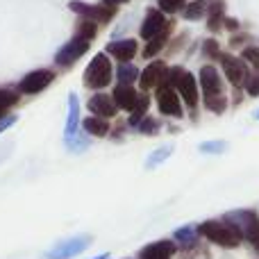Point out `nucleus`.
<instances>
[{"label": "nucleus", "mask_w": 259, "mask_h": 259, "mask_svg": "<svg viewBox=\"0 0 259 259\" xmlns=\"http://www.w3.org/2000/svg\"><path fill=\"white\" fill-rule=\"evenodd\" d=\"M200 87L202 94H205V105L209 112H225L228 107V98L223 94V80H221V73L214 66H202L200 71Z\"/></svg>", "instance_id": "obj_1"}, {"label": "nucleus", "mask_w": 259, "mask_h": 259, "mask_svg": "<svg viewBox=\"0 0 259 259\" xmlns=\"http://www.w3.org/2000/svg\"><path fill=\"white\" fill-rule=\"evenodd\" d=\"M198 234L207 239V241L216 243V246H225V248H237L241 243V234L228 225L225 221H207L198 228Z\"/></svg>", "instance_id": "obj_2"}, {"label": "nucleus", "mask_w": 259, "mask_h": 259, "mask_svg": "<svg viewBox=\"0 0 259 259\" xmlns=\"http://www.w3.org/2000/svg\"><path fill=\"white\" fill-rule=\"evenodd\" d=\"M225 223L232 225L241 239H248L259 252V216L255 211H232L225 216Z\"/></svg>", "instance_id": "obj_3"}, {"label": "nucleus", "mask_w": 259, "mask_h": 259, "mask_svg": "<svg viewBox=\"0 0 259 259\" xmlns=\"http://www.w3.org/2000/svg\"><path fill=\"white\" fill-rule=\"evenodd\" d=\"M112 62H109L107 55H96L94 59L89 62V66H87L84 71V84L89 87V89H105V87H109V82H112Z\"/></svg>", "instance_id": "obj_4"}, {"label": "nucleus", "mask_w": 259, "mask_h": 259, "mask_svg": "<svg viewBox=\"0 0 259 259\" xmlns=\"http://www.w3.org/2000/svg\"><path fill=\"white\" fill-rule=\"evenodd\" d=\"M89 46H91L89 39L73 36L71 41H66V44L57 50V55H55V64H57V66H71V64H75L77 59L89 50Z\"/></svg>", "instance_id": "obj_5"}, {"label": "nucleus", "mask_w": 259, "mask_h": 259, "mask_svg": "<svg viewBox=\"0 0 259 259\" xmlns=\"http://www.w3.org/2000/svg\"><path fill=\"white\" fill-rule=\"evenodd\" d=\"M68 7L73 9L75 14H80V18H87V21L94 23H107L112 21V16L116 14V7H109V5H87L80 3V0H73Z\"/></svg>", "instance_id": "obj_6"}, {"label": "nucleus", "mask_w": 259, "mask_h": 259, "mask_svg": "<svg viewBox=\"0 0 259 259\" xmlns=\"http://www.w3.org/2000/svg\"><path fill=\"white\" fill-rule=\"evenodd\" d=\"M55 80V73L50 68H36V71L27 73L21 82H18V94H41L46 87H50V82Z\"/></svg>", "instance_id": "obj_7"}, {"label": "nucleus", "mask_w": 259, "mask_h": 259, "mask_svg": "<svg viewBox=\"0 0 259 259\" xmlns=\"http://www.w3.org/2000/svg\"><path fill=\"white\" fill-rule=\"evenodd\" d=\"M91 243V237H73V239H66V241L57 243L53 250H48L44 255V259H71V257H77L80 252H84Z\"/></svg>", "instance_id": "obj_8"}, {"label": "nucleus", "mask_w": 259, "mask_h": 259, "mask_svg": "<svg viewBox=\"0 0 259 259\" xmlns=\"http://www.w3.org/2000/svg\"><path fill=\"white\" fill-rule=\"evenodd\" d=\"M157 105H159V112L164 114V116H173V118L182 116L180 98H178V94H175L173 87L161 84L159 89H157Z\"/></svg>", "instance_id": "obj_9"}, {"label": "nucleus", "mask_w": 259, "mask_h": 259, "mask_svg": "<svg viewBox=\"0 0 259 259\" xmlns=\"http://www.w3.org/2000/svg\"><path fill=\"white\" fill-rule=\"evenodd\" d=\"M168 30V23H166L164 14L157 12V9H148L146 18H143V25H141V36L146 41H152L155 36L164 34Z\"/></svg>", "instance_id": "obj_10"}, {"label": "nucleus", "mask_w": 259, "mask_h": 259, "mask_svg": "<svg viewBox=\"0 0 259 259\" xmlns=\"http://www.w3.org/2000/svg\"><path fill=\"white\" fill-rule=\"evenodd\" d=\"M221 62H223V68H225V77H228L232 84H237V87L246 84L248 66L243 59L234 57V55H221Z\"/></svg>", "instance_id": "obj_11"}, {"label": "nucleus", "mask_w": 259, "mask_h": 259, "mask_svg": "<svg viewBox=\"0 0 259 259\" xmlns=\"http://www.w3.org/2000/svg\"><path fill=\"white\" fill-rule=\"evenodd\" d=\"M173 89H178L180 91V96H182V100L189 105V107H196L198 105V84H196V77L191 75L189 71H180V75H178V80H175V87Z\"/></svg>", "instance_id": "obj_12"}, {"label": "nucleus", "mask_w": 259, "mask_h": 259, "mask_svg": "<svg viewBox=\"0 0 259 259\" xmlns=\"http://www.w3.org/2000/svg\"><path fill=\"white\" fill-rule=\"evenodd\" d=\"M166 73H168V68H166V64H161V62H152L150 66H146L143 68V73L139 75V82H141V87L143 89H159L161 84L166 82Z\"/></svg>", "instance_id": "obj_13"}, {"label": "nucleus", "mask_w": 259, "mask_h": 259, "mask_svg": "<svg viewBox=\"0 0 259 259\" xmlns=\"http://www.w3.org/2000/svg\"><path fill=\"white\" fill-rule=\"evenodd\" d=\"M89 109H91V114L94 116H98V118H112L114 114L118 112V107H116V103H114V98L112 96H107V94H96V96H91L89 98Z\"/></svg>", "instance_id": "obj_14"}, {"label": "nucleus", "mask_w": 259, "mask_h": 259, "mask_svg": "<svg viewBox=\"0 0 259 259\" xmlns=\"http://www.w3.org/2000/svg\"><path fill=\"white\" fill-rule=\"evenodd\" d=\"M139 46L134 39H123V41H112V44L107 46V53L112 55V57H116L121 64H130V59H134V55H137Z\"/></svg>", "instance_id": "obj_15"}, {"label": "nucleus", "mask_w": 259, "mask_h": 259, "mask_svg": "<svg viewBox=\"0 0 259 259\" xmlns=\"http://www.w3.org/2000/svg\"><path fill=\"white\" fill-rule=\"evenodd\" d=\"M112 98L118 109H127V112H134V107H137V103H139V94L134 91V87H130V84H118L116 89H114Z\"/></svg>", "instance_id": "obj_16"}, {"label": "nucleus", "mask_w": 259, "mask_h": 259, "mask_svg": "<svg viewBox=\"0 0 259 259\" xmlns=\"http://www.w3.org/2000/svg\"><path fill=\"white\" fill-rule=\"evenodd\" d=\"M175 255L173 241H155L139 252V259H170Z\"/></svg>", "instance_id": "obj_17"}, {"label": "nucleus", "mask_w": 259, "mask_h": 259, "mask_svg": "<svg viewBox=\"0 0 259 259\" xmlns=\"http://www.w3.org/2000/svg\"><path fill=\"white\" fill-rule=\"evenodd\" d=\"M77 125H80V103L77 96L71 94L68 96V118H66V137L77 134Z\"/></svg>", "instance_id": "obj_18"}, {"label": "nucleus", "mask_w": 259, "mask_h": 259, "mask_svg": "<svg viewBox=\"0 0 259 259\" xmlns=\"http://www.w3.org/2000/svg\"><path fill=\"white\" fill-rule=\"evenodd\" d=\"M82 125H84L87 134H94V137H105V134L109 132V123L98 116H87Z\"/></svg>", "instance_id": "obj_19"}, {"label": "nucleus", "mask_w": 259, "mask_h": 259, "mask_svg": "<svg viewBox=\"0 0 259 259\" xmlns=\"http://www.w3.org/2000/svg\"><path fill=\"white\" fill-rule=\"evenodd\" d=\"M175 241L182 248H193L198 241V230L196 228H180L178 232H175Z\"/></svg>", "instance_id": "obj_20"}, {"label": "nucleus", "mask_w": 259, "mask_h": 259, "mask_svg": "<svg viewBox=\"0 0 259 259\" xmlns=\"http://www.w3.org/2000/svg\"><path fill=\"white\" fill-rule=\"evenodd\" d=\"M96 30H98V25H96L94 21H87V18H80V21H77V25H75V36H82V39L94 41Z\"/></svg>", "instance_id": "obj_21"}, {"label": "nucleus", "mask_w": 259, "mask_h": 259, "mask_svg": "<svg viewBox=\"0 0 259 259\" xmlns=\"http://www.w3.org/2000/svg\"><path fill=\"white\" fill-rule=\"evenodd\" d=\"M116 77L121 84H132V82L139 77V71L132 66V64H121V66L116 68Z\"/></svg>", "instance_id": "obj_22"}, {"label": "nucleus", "mask_w": 259, "mask_h": 259, "mask_svg": "<svg viewBox=\"0 0 259 259\" xmlns=\"http://www.w3.org/2000/svg\"><path fill=\"white\" fill-rule=\"evenodd\" d=\"M202 14H207V0H196L189 7H184V18L187 21H198Z\"/></svg>", "instance_id": "obj_23"}, {"label": "nucleus", "mask_w": 259, "mask_h": 259, "mask_svg": "<svg viewBox=\"0 0 259 259\" xmlns=\"http://www.w3.org/2000/svg\"><path fill=\"white\" fill-rule=\"evenodd\" d=\"M18 103V91L12 89H0V112H7L9 107Z\"/></svg>", "instance_id": "obj_24"}, {"label": "nucleus", "mask_w": 259, "mask_h": 259, "mask_svg": "<svg viewBox=\"0 0 259 259\" xmlns=\"http://www.w3.org/2000/svg\"><path fill=\"white\" fill-rule=\"evenodd\" d=\"M170 152H173V146H164V148H159V150H155L150 157H148V164H146V166H148V168H155V166H157V164H161V161H164L166 157L170 155Z\"/></svg>", "instance_id": "obj_25"}, {"label": "nucleus", "mask_w": 259, "mask_h": 259, "mask_svg": "<svg viewBox=\"0 0 259 259\" xmlns=\"http://www.w3.org/2000/svg\"><path fill=\"white\" fill-rule=\"evenodd\" d=\"M166 36H168V30H166L164 34L155 36L152 41H148V46H146V50H143V55H146V57H152V55H157V53L161 50V46L166 44Z\"/></svg>", "instance_id": "obj_26"}, {"label": "nucleus", "mask_w": 259, "mask_h": 259, "mask_svg": "<svg viewBox=\"0 0 259 259\" xmlns=\"http://www.w3.org/2000/svg\"><path fill=\"white\" fill-rule=\"evenodd\" d=\"M246 91L250 96H259V68H255L252 73H248V77H246Z\"/></svg>", "instance_id": "obj_27"}, {"label": "nucleus", "mask_w": 259, "mask_h": 259, "mask_svg": "<svg viewBox=\"0 0 259 259\" xmlns=\"http://www.w3.org/2000/svg\"><path fill=\"white\" fill-rule=\"evenodd\" d=\"M66 146H68V150L80 152V150H84V148L89 146V141H87L84 137H77V134H73V137H66Z\"/></svg>", "instance_id": "obj_28"}, {"label": "nucleus", "mask_w": 259, "mask_h": 259, "mask_svg": "<svg viewBox=\"0 0 259 259\" xmlns=\"http://www.w3.org/2000/svg\"><path fill=\"white\" fill-rule=\"evenodd\" d=\"M184 3H187V0H157V5H159L161 12H168V14H173V12H178V9H182Z\"/></svg>", "instance_id": "obj_29"}, {"label": "nucleus", "mask_w": 259, "mask_h": 259, "mask_svg": "<svg viewBox=\"0 0 259 259\" xmlns=\"http://www.w3.org/2000/svg\"><path fill=\"white\" fill-rule=\"evenodd\" d=\"M209 14H211V21H209V27H219V18L223 16V3H214L211 5V9H209Z\"/></svg>", "instance_id": "obj_30"}, {"label": "nucleus", "mask_w": 259, "mask_h": 259, "mask_svg": "<svg viewBox=\"0 0 259 259\" xmlns=\"http://www.w3.org/2000/svg\"><path fill=\"white\" fill-rule=\"evenodd\" d=\"M139 130H141L143 134H155L157 130H159V123H157L155 118H146V121L139 123Z\"/></svg>", "instance_id": "obj_31"}, {"label": "nucleus", "mask_w": 259, "mask_h": 259, "mask_svg": "<svg viewBox=\"0 0 259 259\" xmlns=\"http://www.w3.org/2000/svg\"><path fill=\"white\" fill-rule=\"evenodd\" d=\"M202 152H223L225 150V143L223 141H214V143H202L200 146Z\"/></svg>", "instance_id": "obj_32"}, {"label": "nucleus", "mask_w": 259, "mask_h": 259, "mask_svg": "<svg viewBox=\"0 0 259 259\" xmlns=\"http://www.w3.org/2000/svg\"><path fill=\"white\" fill-rule=\"evenodd\" d=\"M205 53H209L211 57H221V55H219V44H216V41H207V44H205Z\"/></svg>", "instance_id": "obj_33"}, {"label": "nucleus", "mask_w": 259, "mask_h": 259, "mask_svg": "<svg viewBox=\"0 0 259 259\" xmlns=\"http://www.w3.org/2000/svg\"><path fill=\"white\" fill-rule=\"evenodd\" d=\"M14 123H16V118H14V116H5L3 121H0V134H3L5 130H9V127H12Z\"/></svg>", "instance_id": "obj_34"}, {"label": "nucleus", "mask_w": 259, "mask_h": 259, "mask_svg": "<svg viewBox=\"0 0 259 259\" xmlns=\"http://www.w3.org/2000/svg\"><path fill=\"white\" fill-rule=\"evenodd\" d=\"M121 3H127V0H105V5H109V7H116Z\"/></svg>", "instance_id": "obj_35"}, {"label": "nucleus", "mask_w": 259, "mask_h": 259, "mask_svg": "<svg viewBox=\"0 0 259 259\" xmlns=\"http://www.w3.org/2000/svg\"><path fill=\"white\" fill-rule=\"evenodd\" d=\"M96 259H109V255H100V257H96Z\"/></svg>", "instance_id": "obj_36"}, {"label": "nucleus", "mask_w": 259, "mask_h": 259, "mask_svg": "<svg viewBox=\"0 0 259 259\" xmlns=\"http://www.w3.org/2000/svg\"><path fill=\"white\" fill-rule=\"evenodd\" d=\"M3 118H5V112H0V121H3Z\"/></svg>", "instance_id": "obj_37"}, {"label": "nucleus", "mask_w": 259, "mask_h": 259, "mask_svg": "<svg viewBox=\"0 0 259 259\" xmlns=\"http://www.w3.org/2000/svg\"><path fill=\"white\" fill-rule=\"evenodd\" d=\"M257 118H259V112H257Z\"/></svg>", "instance_id": "obj_38"}]
</instances>
